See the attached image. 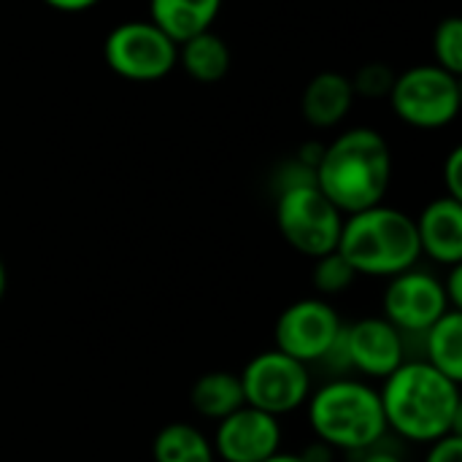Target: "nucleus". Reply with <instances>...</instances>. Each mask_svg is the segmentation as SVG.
<instances>
[{"mask_svg": "<svg viewBox=\"0 0 462 462\" xmlns=\"http://www.w3.org/2000/svg\"><path fill=\"white\" fill-rule=\"evenodd\" d=\"M433 57L436 65L460 76L462 73V19L460 16H447L439 22L433 32Z\"/></svg>", "mask_w": 462, "mask_h": 462, "instance_id": "obj_21", "label": "nucleus"}, {"mask_svg": "<svg viewBox=\"0 0 462 462\" xmlns=\"http://www.w3.org/2000/svg\"><path fill=\"white\" fill-rule=\"evenodd\" d=\"M246 406H254L271 417H287L306 406L311 395L309 365L292 360L279 349L254 355L238 374Z\"/></svg>", "mask_w": 462, "mask_h": 462, "instance_id": "obj_8", "label": "nucleus"}, {"mask_svg": "<svg viewBox=\"0 0 462 462\" xmlns=\"http://www.w3.org/2000/svg\"><path fill=\"white\" fill-rule=\"evenodd\" d=\"M336 352L344 365L368 379H387L401 363H406V341L384 317H363L344 325Z\"/></svg>", "mask_w": 462, "mask_h": 462, "instance_id": "obj_11", "label": "nucleus"}, {"mask_svg": "<svg viewBox=\"0 0 462 462\" xmlns=\"http://www.w3.org/2000/svg\"><path fill=\"white\" fill-rule=\"evenodd\" d=\"M219 11L222 0H149V22L176 43L211 30Z\"/></svg>", "mask_w": 462, "mask_h": 462, "instance_id": "obj_15", "label": "nucleus"}, {"mask_svg": "<svg viewBox=\"0 0 462 462\" xmlns=\"http://www.w3.org/2000/svg\"><path fill=\"white\" fill-rule=\"evenodd\" d=\"M417 238L422 254H428L439 265H460L462 263V200L441 195L430 200L422 214L414 219Z\"/></svg>", "mask_w": 462, "mask_h": 462, "instance_id": "obj_13", "label": "nucleus"}, {"mask_svg": "<svg viewBox=\"0 0 462 462\" xmlns=\"http://www.w3.org/2000/svg\"><path fill=\"white\" fill-rule=\"evenodd\" d=\"M352 103L355 89L349 76L338 70H322L306 84L300 95V114L314 127H336L346 119Z\"/></svg>", "mask_w": 462, "mask_h": 462, "instance_id": "obj_14", "label": "nucleus"}, {"mask_svg": "<svg viewBox=\"0 0 462 462\" xmlns=\"http://www.w3.org/2000/svg\"><path fill=\"white\" fill-rule=\"evenodd\" d=\"M152 460L154 462H217L211 439L189 425V422H171L165 425L152 441Z\"/></svg>", "mask_w": 462, "mask_h": 462, "instance_id": "obj_18", "label": "nucleus"}, {"mask_svg": "<svg viewBox=\"0 0 462 462\" xmlns=\"http://www.w3.org/2000/svg\"><path fill=\"white\" fill-rule=\"evenodd\" d=\"M189 403H192L198 417L214 420V422H219L227 414L238 411L241 406H246L238 374H233V371H208V374L198 376V382L189 390Z\"/></svg>", "mask_w": 462, "mask_h": 462, "instance_id": "obj_16", "label": "nucleus"}, {"mask_svg": "<svg viewBox=\"0 0 462 462\" xmlns=\"http://www.w3.org/2000/svg\"><path fill=\"white\" fill-rule=\"evenodd\" d=\"M357 462H403V457H401L398 452H393L390 447H384V441H382V444H376V447L360 452V455H357Z\"/></svg>", "mask_w": 462, "mask_h": 462, "instance_id": "obj_26", "label": "nucleus"}, {"mask_svg": "<svg viewBox=\"0 0 462 462\" xmlns=\"http://www.w3.org/2000/svg\"><path fill=\"white\" fill-rule=\"evenodd\" d=\"M441 284H444V292H447L449 306H452L455 311H462V263L449 268V276L441 279Z\"/></svg>", "mask_w": 462, "mask_h": 462, "instance_id": "obj_25", "label": "nucleus"}, {"mask_svg": "<svg viewBox=\"0 0 462 462\" xmlns=\"http://www.w3.org/2000/svg\"><path fill=\"white\" fill-rule=\"evenodd\" d=\"M263 462H309L303 455H292V452H276V455H271L268 460Z\"/></svg>", "mask_w": 462, "mask_h": 462, "instance_id": "obj_28", "label": "nucleus"}, {"mask_svg": "<svg viewBox=\"0 0 462 462\" xmlns=\"http://www.w3.org/2000/svg\"><path fill=\"white\" fill-rule=\"evenodd\" d=\"M382 309L384 319L401 336H425L447 311H455L441 279L430 271H420L417 265L387 279Z\"/></svg>", "mask_w": 462, "mask_h": 462, "instance_id": "obj_10", "label": "nucleus"}, {"mask_svg": "<svg viewBox=\"0 0 462 462\" xmlns=\"http://www.w3.org/2000/svg\"><path fill=\"white\" fill-rule=\"evenodd\" d=\"M425 462H462V436L449 433L433 444H428Z\"/></svg>", "mask_w": 462, "mask_h": 462, "instance_id": "obj_23", "label": "nucleus"}, {"mask_svg": "<svg viewBox=\"0 0 462 462\" xmlns=\"http://www.w3.org/2000/svg\"><path fill=\"white\" fill-rule=\"evenodd\" d=\"M179 65L189 79L200 84H217L230 70V46L214 30H206L179 43Z\"/></svg>", "mask_w": 462, "mask_h": 462, "instance_id": "obj_17", "label": "nucleus"}, {"mask_svg": "<svg viewBox=\"0 0 462 462\" xmlns=\"http://www.w3.org/2000/svg\"><path fill=\"white\" fill-rule=\"evenodd\" d=\"M344 322L325 298H300L290 303L273 328L276 349L303 365L325 363L336 355Z\"/></svg>", "mask_w": 462, "mask_h": 462, "instance_id": "obj_9", "label": "nucleus"}, {"mask_svg": "<svg viewBox=\"0 0 462 462\" xmlns=\"http://www.w3.org/2000/svg\"><path fill=\"white\" fill-rule=\"evenodd\" d=\"M425 363L462 382V311H447L425 336Z\"/></svg>", "mask_w": 462, "mask_h": 462, "instance_id": "obj_19", "label": "nucleus"}, {"mask_svg": "<svg viewBox=\"0 0 462 462\" xmlns=\"http://www.w3.org/2000/svg\"><path fill=\"white\" fill-rule=\"evenodd\" d=\"M393 181V152L382 133L352 127L336 135L314 165V184L344 214L384 203Z\"/></svg>", "mask_w": 462, "mask_h": 462, "instance_id": "obj_2", "label": "nucleus"}, {"mask_svg": "<svg viewBox=\"0 0 462 462\" xmlns=\"http://www.w3.org/2000/svg\"><path fill=\"white\" fill-rule=\"evenodd\" d=\"M444 187H447V195L462 200V149L455 146L444 162Z\"/></svg>", "mask_w": 462, "mask_h": 462, "instance_id": "obj_24", "label": "nucleus"}, {"mask_svg": "<svg viewBox=\"0 0 462 462\" xmlns=\"http://www.w3.org/2000/svg\"><path fill=\"white\" fill-rule=\"evenodd\" d=\"M103 60L127 81H160L179 65V43L149 19H130L106 35Z\"/></svg>", "mask_w": 462, "mask_h": 462, "instance_id": "obj_7", "label": "nucleus"}, {"mask_svg": "<svg viewBox=\"0 0 462 462\" xmlns=\"http://www.w3.org/2000/svg\"><path fill=\"white\" fill-rule=\"evenodd\" d=\"M357 282V273L355 268L346 263V257L336 249V252H328L322 257L314 260V268H311V284L317 287L319 298H336V295H344L346 290H352V284Z\"/></svg>", "mask_w": 462, "mask_h": 462, "instance_id": "obj_20", "label": "nucleus"}, {"mask_svg": "<svg viewBox=\"0 0 462 462\" xmlns=\"http://www.w3.org/2000/svg\"><path fill=\"white\" fill-rule=\"evenodd\" d=\"M395 70L387 62H365L363 68H357V73L349 79L355 97H390V89L395 84Z\"/></svg>", "mask_w": 462, "mask_h": 462, "instance_id": "obj_22", "label": "nucleus"}, {"mask_svg": "<svg viewBox=\"0 0 462 462\" xmlns=\"http://www.w3.org/2000/svg\"><path fill=\"white\" fill-rule=\"evenodd\" d=\"M5 290H8V271H5V263H3V257H0V300H3V295H5Z\"/></svg>", "mask_w": 462, "mask_h": 462, "instance_id": "obj_29", "label": "nucleus"}, {"mask_svg": "<svg viewBox=\"0 0 462 462\" xmlns=\"http://www.w3.org/2000/svg\"><path fill=\"white\" fill-rule=\"evenodd\" d=\"M387 100L401 122L417 130H441L460 114V76L439 68L436 62L414 65L395 76Z\"/></svg>", "mask_w": 462, "mask_h": 462, "instance_id": "obj_6", "label": "nucleus"}, {"mask_svg": "<svg viewBox=\"0 0 462 462\" xmlns=\"http://www.w3.org/2000/svg\"><path fill=\"white\" fill-rule=\"evenodd\" d=\"M282 422L254 406H241L217 422L214 455L222 462H263L282 452Z\"/></svg>", "mask_w": 462, "mask_h": 462, "instance_id": "obj_12", "label": "nucleus"}, {"mask_svg": "<svg viewBox=\"0 0 462 462\" xmlns=\"http://www.w3.org/2000/svg\"><path fill=\"white\" fill-rule=\"evenodd\" d=\"M43 3L54 11H62V14H81V11L95 8L100 0H43Z\"/></svg>", "mask_w": 462, "mask_h": 462, "instance_id": "obj_27", "label": "nucleus"}, {"mask_svg": "<svg viewBox=\"0 0 462 462\" xmlns=\"http://www.w3.org/2000/svg\"><path fill=\"white\" fill-rule=\"evenodd\" d=\"M276 227L298 254L317 260L338 249L344 214L314 181H303L276 192Z\"/></svg>", "mask_w": 462, "mask_h": 462, "instance_id": "obj_5", "label": "nucleus"}, {"mask_svg": "<svg viewBox=\"0 0 462 462\" xmlns=\"http://www.w3.org/2000/svg\"><path fill=\"white\" fill-rule=\"evenodd\" d=\"M387 430L411 444H433L460 433V382L444 376L425 360L401 363L379 390Z\"/></svg>", "mask_w": 462, "mask_h": 462, "instance_id": "obj_1", "label": "nucleus"}, {"mask_svg": "<svg viewBox=\"0 0 462 462\" xmlns=\"http://www.w3.org/2000/svg\"><path fill=\"white\" fill-rule=\"evenodd\" d=\"M309 425L328 449L360 455L387 436L379 390L363 379H333L314 390L306 401Z\"/></svg>", "mask_w": 462, "mask_h": 462, "instance_id": "obj_3", "label": "nucleus"}, {"mask_svg": "<svg viewBox=\"0 0 462 462\" xmlns=\"http://www.w3.org/2000/svg\"><path fill=\"white\" fill-rule=\"evenodd\" d=\"M338 252L357 276L371 279H393L422 257L414 217L384 203L344 217Z\"/></svg>", "mask_w": 462, "mask_h": 462, "instance_id": "obj_4", "label": "nucleus"}]
</instances>
